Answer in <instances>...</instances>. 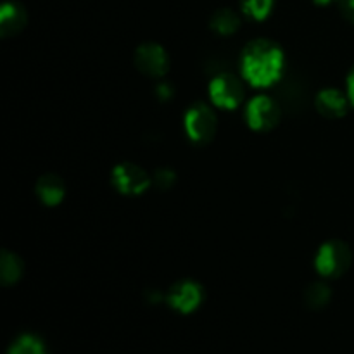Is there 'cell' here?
Returning <instances> with one entry per match:
<instances>
[{
    "instance_id": "20",
    "label": "cell",
    "mask_w": 354,
    "mask_h": 354,
    "mask_svg": "<svg viewBox=\"0 0 354 354\" xmlns=\"http://www.w3.org/2000/svg\"><path fill=\"white\" fill-rule=\"evenodd\" d=\"M348 99L351 106H354V68L348 76Z\"/></svg>"
},
{
    "instance_id": "18",
    "label": "cell",
    "mask_w": 354,
    "mask_h": 354,
    "mask_svg": "<svg viewBox=\"0 0 354 354\" xmlns=\"http://www.w3.org/2000/svg\"><path fill=\"white\" fill-rule=\"evenodd\" d=\"M156 95H158V99L161 100V102H168V100L173 99V95H175V90H173L171 83L168 82H161L158 86H156Z\"/></svg>"
},
{
    "instance_id": "14",
    "label": "cell",
    "mask_w": 354,
    "mask_h": 354,
    "mask_svg": "<svg viewBox=\"0 0 354 354\" xmlns=\"http://www.w3.org/2000/svg\"><path fill=\"white\" fill-rule=\"evenodd\" d=\"M332 297V290L328 289L327 283H313L304 292V301L311 310H320V308L327 306L328 301Z\"/></svg>"
},
{
    "instance_id": "17",
    "label": "cell",
    "mask_w": 354,
    "mask_h": 354,
    "mask_svg": "<svg viewBox=\"0 0 354 354\" xmlns=\"http://www.w3.org/2000/svg\"><path fill=\"white\" fill-rule=\"evenodd\" d=\"M175 180H176L175 171H173V169H169V168L156 169L154 176H152V183H154V185L158 187L159 190L171 189V187L175 185Z\"/></svg>"
},
{
    "instance_id": "7",
    "label": "cell",
    "mask_w": 354,
    "mask_h": 354,
    "mask_svg": "<svg viewBox=\"0 0 354 354\" xmlns=\"http://www.w3.org/2000/svg\"><path fill=\"white\" fill-rule=\"evenodd\" d=\"M135 64L151 78H161L169 68V57L165 48L158 44H144L135 52Z\"/></svg>"
},
{
    "instance_id": "4",
    "label": "cell",
    "mask_w": 354,
    "mask_h": 354,
    "mask_svg": "<svg viewBox=\"0 0 354 354\" xmlns=\"http://www.w3.org/2000/svg\"><path fill=\"white\" fill-rule=\"evenodd\" d=\"M111 182L114 189L124 196H140L151 187L152 178L144 168L135 162H120L113 168Z\"/></svg>"
},
{
    "instance_id": "1",
    "label": "cell",
    "mask_w": 354,
    "mask_h": 354,
    "mask_svg": "<svg viewBox=\"0 0 354 354\" xmlns=\"http://www.w3.org/2000/svg\"><path fill=\"white\" fill-rule=\"evenodd\" d=\"M286 55L277 44L254 40L245 47L241 59V71L245 82L256 88H266L282 80Z\"/></svg>"
},
{
    "instance_id": "19",
    "label": "cell",
    "mask_w": 354,
    "mask_h": 354,
    "mask_svg": "<svg viewBox=\"0 0 354 354\" xmlns=\"http://www.w3.org/2000/svg\"><path fill=\"white\" fill-rule=\"evenodd\" d=\"M335 3L341 9V12L354 23V0H335Z\"/></svg>"
},
{
    "instance_id": "10",
    "label": "cell",
    "mask_w": 354,
    "mask_h": 354,
    "mask_svg": "<svg viewBox=\"0 0 354 354\" xmlns=\"http://www.w3.org/2000/svg\"><path fill=\"white\" fill-rule=\"evenodd\" d=\"M28 14L17 2H6L0 9V33L2 37L17 35L26 26Z\"/></svg>"
},
{
    "instance_id": "21",
    "label": "cell",
    "mask_w": 354,
    "mask_h": 354,
    "mask_svg": "<svg viewBox=\"0 0 354 354\" xmlns=\"http://www.w3.org/2000/svg\"><path fill=\"white\" fill-rule=\"evenodd\" d=\"M147 301L152 304H158L162 301V294L159 290H149L147 292Z\"/></svg>"
},
{
    "instance_id": "6",
    "label": "cell",
    "mask_w": 354,
    "mask_h": 354,
    "mask_svg": "<svg viewBox=\"0 0 354 354\" xmlns=\"http://www.w3.org/2000/svg\"><path fill=\"white\" fill-rule=\"evenodd\" d=\"M245 121L254 131H268L280 121V106L268 95H256L245 106Z\"/></svg>"
},
{
    "instance_id": "8",
    "label": "cell",
    "mask_w": 354,
    "mask_h": 354,
    "mask_svg": "<svg viewBox=\"0 0 354 354\" xmlns=\"http://www.w3.org/2000/svg\"><path fill=\"white\" fill-rule=\"evenodd\" d=\"M166 301L173 310L180 311V313H192L203 303V287L192 280H183L171 287Z\"/></svg>"
},
{
    "instance_id": "2",
    "label": "cell",
    "mask_w": 354,
    "mask_h": 354,
    "mask_svg": "<svg viewBox=\"0 0 354 354\" xmlns=\"http://www.w3.org/2000/svg\"><path fill=\"white\" fill-rule=\"evenodd\" d=\"M353 261L351 249L341 241H328L318 249L315 268L325 279H339L349 270Z\"/></svg>"
},
{
    "instance_id": "22",
    "label": "cell",
    "mask_w": 354,
    "mask_h": 354,
    "mask_svg": "<svg viewBox=\"0 0 354 354\" xmlns=\"http://www.w3.org/2000/svg\"><path fill=\"white\" fill-rule=\"evenodd\" d=\"M315 3H318V6H328V3H335V0H315Z\"/></svg>"
},
{
    "instance_id": "12",
    "label": "cell",
    "mask_w": 354,
    "mask_h": 354,
    "mask_svg": "<svg viewBox=\"0 0 354 354\" xmlns=\"http://www.w3.org/2000/svg\"><path fill=\"white\" fill-rule=\"evenodd\" d=\"M23 259L10 251H2L0 256V277L6 286H12L23 277Z\"/></svg>"
},
{
    "instance_id": "3",
    "label": "cell",
    "mask_w": 354,
    "mask_h": 354,
    "mask_svg": "<svg viewBox=\"0 0 354 354\" xmlns=\"http://www.w3.org/2000/svg\"><path fill=\"white\" fill-rule=\"evenodd\" d=\"M183 127L190 140L196 144H206L216 135V114L206 104H196L185 113Z\"/></svg>"
},
{
    "instance_id": "5",
    "label": "cell",
    "mask_w": 354,
    "mask_h": 354,
    "mask_svg": "<svg viewBox=\"0 0 354 354\" xmlns=\"http://www.w3.org/2000/svg\"><path fill=\"white\" fill-rule=\"evenodd\" d=\"M211 102L225 111H234L244 100V86L237 76L230 73H221L214 76L209 83Z\"/></svg>"
},
{
    "instance_id": "9",
    "label": "cell",
    "mask_w": 354,
    "mask_h": 354,
    "mask_svg": "<svg viewBox=\"0 0 354 354\" xmlns=\"http://www.w3.org/2000/svg\"><path fill=\"white\" fill-rule=\"evenodd\" d=\"M348 104H351L348 95H344L337 88H324L317 95L318 113L328 120H337V118L344 116L348 111Z\"/></svg>"
},
{
    "instance_id": "16",
    "label": "cell",
    "mask_w": 354,
    "mask_h": 354,
    "mask_svg": "<svg viewBox=\"0 0 354 354\" xmlns=\"http://www.w3.org/2000/svg\"><path fill=\"white\" fill-rule=\"evenodd\" d=\"M275 0H242V9L254 21H265L272 14Z\"/></svg>"
},
{
    "instance_id": "15",
    "label": "cell",
    "mask_w": 354,
    "mask_h": 354,
    "mask_svg": "<svg viewBox=\"0 0 354 354\" xmlns=\"http://www.w3.org/2000/svg\"><path fill=\"white\" fill-rule=\"evenodd\" d=\"M9 354H47V351H45V346L40 339L35 337V335L24 334L14 341V344L9 349Z\"/></svg>"
},
{
    "instance_id": "13",
    "label": "cell",
    "mask_w": 354,
    "mask_h": 354,
    "mask_svg": "<svg viewBox=\"0 0 354 354\" xmlns=\"http://www.w3.org/2000/svg\"><path fill=\"white\" fill-rule=\"evenodd\" d=\"M239 26H241V19L232 9H220L211 17L213 31H216L218 35H223V37L234 35L239 30Z\"/></svg>"
},
{
    "instance_id": "11",
    "label": "cell",
    "mask_w": 354,
    "mask_h": 354,
    "mask_svg": "<svg viewBox=\"0 0 354 354\" xmlns=\"http://www.w3.org/2000/svg\"><path fill=\"white\" fill-rule=\"evenodd\" d=\"M37 196L47 206H57L66 196V185L57 175H44L37 182Z\"/></svg>"
}]
</instances>
